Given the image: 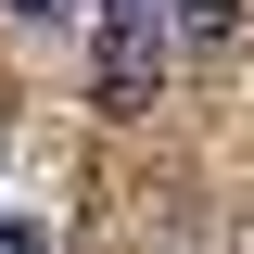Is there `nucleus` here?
<instances>
[{
  "label": "nucleus",
  "mask_w": 254,
  "mask_h": 254,
  "mask_svg": "<svg viewBox=\"0 0 254 254\" xmlns=\"http://www.w3.org/2000/svg\"><path fill=\"white\" fill-rule=\"evenodd\" d=\"M178 64V0H89V89L102 115H140Z\"/></svg>",
  "instance_id": "nucleus-1"
},
{
  "label": "nucleus",
  "mask_w": 254,
  "mask_h": 254,
  "mask_svg": "<svg viewBox=\"0 0 254 254\" xmlns=\"http://www.w3.org/2000/svg\"><path fill=\"white\" fill-rule=\"evenodd\" d=\"M178 38H190V51H216V38H242V0H178Z\"/></svg>",
  "instance_id": "nucleus-2"
},
{
  "label": "nucleus",
  "mask_w": 254,
  "mask_h": 254,
  "mask_svg": "<svg viewBox=\"0 0 254 254\" xmlns=\"http://www.w3.org/2000/svg\"><path fill=\"white\" fill-rule=\"evenodd\" d=\"M89 0H0V26H26V38H51V26H76Z\"/></svg>",
  "instance_id": "nucleus-3"
},
{
  "label": "nucleus",
  "mask_w": 254,
  "mask_h": 254,
  "mask_svg": "<svg viewBox=\"0 0 254 254\" xmlns=\"http://www.w3.org/2000/svg\"><path fill=\"white\" fill-rule=\"evenodd\" d=\"M0 254H51V229L38 216H0Z\"/></svg>",
  "instance_id": "nucleus-4"
}]
</instances>
